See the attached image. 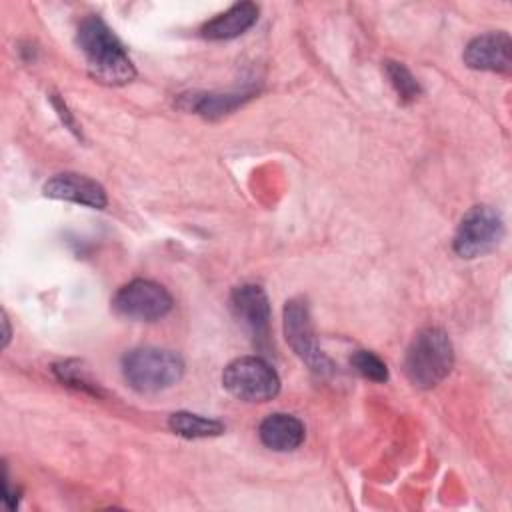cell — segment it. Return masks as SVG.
I'll list each match as a JSON object with an SVG mask.
<instances>
[{"mask_svg":"<svg viewBox=\"0 0 512 512\" xmlns=\"http://www.w3.org/2000/svg\"><path fill=\"white\" fill-rule=\"evenodd\" d=\"M122 374L128 386L136 392L156 394L180 382L184 374V362L172 350L142 346L124 354Z\"/></svg>","mask_w":512,"mask_h":512,"instance_id":"cell-3","label":"cell"},{"mask_svg":"<svg viewBox=\"0 0 512 512\" xmlns=\"http://www.w3.org/2000/svg\"><path fill=\"white\" fill-rule=\"evenodd\" d=\"M350 366L364 378L372 380V382H386L388 380V366L386 362L376 356L370 350H356L350 356Z\"/></svg>","mask_w":512,"mask_h":512,"instance_id":"cell-16","label":"cell"},{"mask_svg":"<svg viewBox=\"0 0 512 512\" xmlns=\"http://www.w3.org/2000/svg\"><path fill=\"white\" fill-rule=\"evenodd\" d=\"M54 374L56 378L66 384V386H72V388H78V390H84V392H90L94 396L100 394V386L94 384L88 374L82 370V366L78 362H60V364H54Z\"/></svg>","mask_w":512,"mask_h":512,"instance_id":"cell-17","label":"cell"},{"mask_svg":"<svg viewBox=\"0 0 512 512\" xmlns=\"http://www.w3.org/2000/svg\"><path fill=\"white\" fill-rule=\"evenodd\" d=\"M172 304V296L162 284L144 278L124 284L112 298V308L116 314L142 322L164 318L172 310Z\"/></svg>","mask_w":512,"mask_h":512,"instance_id":"cell-6","label":"cell"},{"mask_svg":"<svg viewBox=\"0 0 512 512\" xmlns=\"http://www.w3.org/2000/svg\"><path fill=\"white\" fill-rule=\"evenodd\" d=\"M224 388L244 402H268L280 390L276 370L260 356H240L222 372Z\"/></svg>","mask_w":512,"mask_h":512,"instance_id":"cell-4","label":"cell"},{"mask_svg":"<svg viewBox=\"0 0 512 512\" xmlns=\"http://www.w3.org/2000/svg\"><path fill=\"white\" fill-rule=\"evenodd\" d=\"M512 40L506 32H486L468 42L464 48V64L472 70L508 74L512 68Z\"/></svg>","mask_w":512,"mask_h":512,"instance_id":"cell-9","label":"cell"},{"mask_svg":"<svg viewBox=\"0 0 512 512\" xmlns=\"http://www.w3.org/2000/svg\"><path fill=\"white\" fill-rule=\"evenodd\" d=\"M230 306L236 320L250 332L256 346L270 338V302L258 284H242L232 290Z\"/></svg>","mask_w":512,"mask_h":512,"instance_id":"cell-8","label":"cell"},{"mask_svg":"<svg viewBox=\"0 0 512 512\" xmlns=\"http://www.w3.org/2000/svg\"><path fill=\"white\" fill-rule=\"evenodd\" d=\"M248 92H234V94H188L182 96V104L186 110H192L196 114H202L206 118H216L222 114L232 112L238 108L244 100H248Z\"/></svg>","mask_w":512,"mask_h":512,"instance_id":"cell-13","label":"cell"},{"mask_svg":"<svg viewBox=\"0 0 512 512\" xmlns=\"http://www.w3.org/2000/svg\"><path fill=\"white\" fill-rule=\"evenodd\" d=\"M284 336L294 354L314 372L326 374L330 372V360L322 354L312 318H310V308L304 298H292L284 306Z\"/></svg>","mask_w":512,"mask_h":512,"instance_id":"cell-7","label":"cell"},{"mask_svg":"<svg viewBox=\"0 0 512 512\" xmlns=\"http://www.w3.org/2000/svg\"><path fill=\"white\" fill-rule=\"evenodd\" d=\"M168 428L182 438H212L226 430L222 422L192 412H174L168 418Z\"/></svg>","mask_w":512,"mask_h":512,"instance_id":"cell-14","label":"cell"},{"mask_svg":"<svg viewBox=\"0 0 512 512\" xmlns=\"http://www.w3.org/2000/svg\"><path fill=\"white\" fill-rule=\"evenodd\" d=\"M76 42L86 56L90 76L98 82L120 86L136 76L126 48L100 16L92 14L80 22Z\"/></svg>","mask_w":512,"mask_h":512,"instance_id":"cell-1","label":"cell"},{"mask_svg":"<svg viewBox=\"0 0 512 512\" xmlns=\"http://www.w3.org/2000/svg\"><path fill=\"white\" fill-rule=\"evenodd\" d=\"M44 194L54 200H66L96 210H102L108 204L106 190L96 180L74 172H64L50 178L44 184Z\"/></svg>","mask_w":512,"mask_h":512,"instance_id":"cell-10","label":"cell"},{"mask_svg":"<svg viewBox=\"0 0 512 512\" xmlns=\"http://www.w3.org/2000/svg\"><path fill=\"white\" fill-rule=\"evenodd\" d=\"M304 434V424L296 416L284 412L266 416L258 426L260 442L274 452L296 450L304 442Z\"/></svg>","mask_w":512,"mask_h":512,"instance_id":"cell-11","label":"cell"},{"mask_svg":"<svg viewBox=\"0 0 512 512\" xmlns=\"http://www.w3.org/2000/svg\"><path fill=\"white\" fill-rule=\"evenodd\" d=\"M384 72H386L392 88L396 90V94L402 102H414L422 94V88H420L418 80L412 76V72L404 64L394 62V60H386L384 62Z\"/></svg>","mask_w":512,"mask_h":512,"instance_id":"cell-15","label":"cell"},{"mask_svg":"<svg viewBox=\"0 0 512 512\" xmlns=\"http://www.w3.org/2000/svg\"><path fill=\"white\" fill-rule=\"evenodd\" d=\"M504 236L502 216L486 204L472 206L460 220L454 234V252L472 260L494 250Z\"/></svg>","mask_w":512,"mask_h":512,"instance_id":"cell-5","label":"cell"},{"mask_svg":"<svg viewBox=\"0 0 512 512\" xmlns=\"http://www.w3.org/2000/svg\"><path fill=\"white\" fill-rule=\"evenodd\" d=\"M258 20V6L254 2H238L226 12L208 20L202 26V36L208 40H230L244 34Z\"/></svg>","mask_w":512,"mask_h":512,"instance_id":"cell-12","label":"cell"},{"mask_svg":"<svg viewBox=\"0 0 512 512\" xmlns=\"http://www.w3.org/2000/svg\"><path fill=\"white\" fill-rule=\"evenodd\" d=\"M454 366V348L442 328H422L404 356V372L416 388H434Z\"/></svg>","mask_w":512,"mask_h":512,"instance_id":"cell-2","label":"cell"},{"mask_svg":"<svg viewBox=\"0 0 512 512\" xmlns=\"http://www.w3.org/2000/svg\"><path fill=\"white\" fill-rule=\"evenodd\" d=\"M2 324H4V336H2V346L6 348L8 342H10V324H8V318L6 314H2Z\"/></svg>","mask_w":512,"mask_h":512,"instance_id":"cell-18","label":"cell"}]
</instances>
